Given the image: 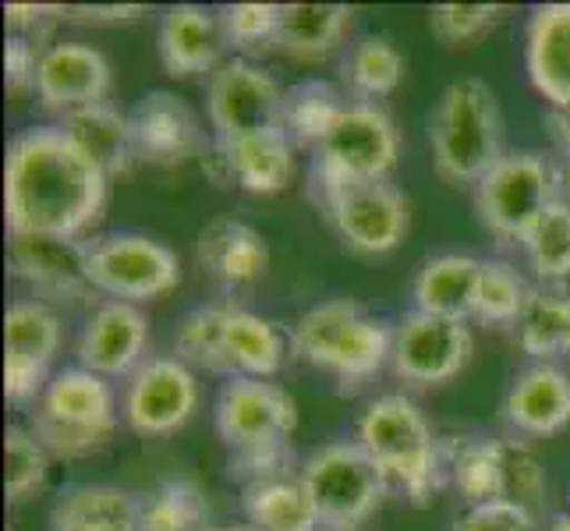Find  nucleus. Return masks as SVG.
Here are the masks:
<instances>
[{"label": "nucleus", "instance_id": "f257e3e1", "mask_svg": "<svg viewBox=\"0 0 570 531\" xmlns=\"http://www.w3.org/2000/svg\"><path fill=\"white\" fill-rule=\"evenodd\" d=\"M110 177L61 125H36L8 142L4 220L11 238H82L107 206Z\"/></svg>", "mask_w": 570, "mask_h": 531}, {"label": "nucleus", "instance_id": "f03ea898", "mask_svg": "<svg viewBox=\"0 0 570 531\" xmlns=\"http://www.w3.org/2000/svg\"><path fill=\"white\" fill-rule=\"evenodd\" d=\"M216 436L227 446L230 475L245 485L291 475V436L298 429V404L269 380H227L213 404Z\"/></svg>", "mask_w": 570, "mask_h": 531}, {"label": "nucleus", "instance_id": "7ed1b4c3", "mask_svg": "<svg viewBox=\"0 0 570 531\" xmlns=\"http://www.w3.org/2000/svg\"><path fill=\"white\" fill-rule=\"evenodd\" d=\"M355 443L380 468L386 485L411 503H429L443 485V454L422 407L407 393H383L358 419Z\"/></svg>", "mask_w": 570, "mask_h": 531}, {"label": "nucleus", "instance_id": "20e7f679", "mask_svg": "<svg viewBox=\"0 0 570 531\" xmlns=\"http://www.w3.org/2000/svg\"><path fill=\"white\" fill-rule=\"evenodd\" d=\"M432 167L446 185H479L503 160V117L482 78L450 82L429 117Z\"/></svg>", "mask_w": 570, "mask_h": 531}, {"label": "nucleus", "instance_id": "39448f33", "mask_svg": "<svg viewBox=\"0 0 570 531\" xmlns=\"http://www.w3.org/2000/svg\"><path fill=\"white\" fill-rule=\"evenodd\" d=\"M291 351L344 386L372 380L393 354V330L351 298H330L302 312L291 326Z\"/></svg>", "mask_w": 570, "mask_h": 531}, {"label": "nucleus", "instance_id": "423d86ee", "mask_svg": "<svg viewBox=\"0 0 570 531\" xmlns=\"http://www.w3.org/2000/svg\"><path fill=\"white\" fill-rule=\"evenodd\" d=\"M117 419H121V407H117L110 380L96 376L82 365H68L57 368L39 393L29 429L47 446L50 458L78 461L110 443Z\"/></svg>", "mask_w": 570, "mask_h": 531}, {"label": "nucleus", "instance_id": "0eeeda50", "mask_svg": "<svg viewBox=\"0 0 570 531\" xmlns=\"http://www.w3.org/2000/svg\"><path fill=\"white\" fill-rule=\"evenodd\" d=\"M397 153L401 135L376 104H347L341 121L312 156V195L362 181H386Z\"/></svg>", "mask_w": 570, "mask_h": 531}, {"label": "nucleus", "instance_id": "6e6552de", "mask_svg": "<svg viewBox=\"0 0 570 531\" xmlns=\"http://www.w3.org/2000/svg\"><path fill=\"white\" fill-rule=\"evenodd\" d=\"M553 199L557 167L539 153H507L475 185L479 220L503 245H521Z\"/></svg>", "mask_w": 570, "mask_h": 531}, {"label": "nucleus", "instance_id": "1a4fd4ad", "mask_svg": "<svg viewBox=\"0 0 570 531\" xmlns=\"http://www.w3.org/2000/svg\"><path fill=\"white\" fill-rule=\"evenodd\" d=\"M302 482L316 500L323 528H358L380 510L386 479L355 443H326L302 464Z\"/></svg>", "mask_w": 570, "mask_h": 531}, {"label": "nucleus", "instance_id": "9d476101", "mask_svg": "<svg viewBox=\"0 0 570 531\" xmlns=\"http://www.w3.org/2000/svg\"><path fill=\"white\" fill-rule=\"evenodd\" d=\"M92 291L110 294L114 302H153L181 284V263L174 248L146 234H104L89 242Z\"/></svg>", "mask_w": 570, "mask_h": 531}, {"label": "nucleus", "instance_id": "9b49d317", "mask_svg": "<svg viewBox=\"0 0 570 531\" xmlns=\"http://www.w3.org/2000/svg\"><path fill=\"white\" fill-rule=\"evenodd\" d=\"M284 89L277 78L245 57H230L209 75L206 110L216 142H242L252 135L284 128Z\"/></svg>", "mask_w": 570, "mask_h": 531}, {"label": "nucleus", "instance_id": "f8f14e48", "mask_svg": "<svg viewBox=\"0 0 570 531\" xmlns=\"http://www.w3.org/2000/svg\"><path fill=\"white\" fill-rule=\"evenodd\" d=\"M341 242L358 255H386L407 234V199L390 181H362L312 195Z\"/></svg>", "mask_w": 570, "mask_h": 531}, {"label": "nucleus", "instance_id": "ddd939ff", "mask_svg": "<svg viewBox=\"0 0 570 531\" xmlns=\"http://www.w3.org/2000/svg\"><path fill=\"white\" fill-rule=\"evenodd\" d=\"M199 411V383L181 358H146L131 372L121 397L125 425L135 436H174Z\"/></svg>", "mask_w": 570, "mask_h": 531}, {"label": "nucleus", "instance_id": "4468645a", "mask_svg": "<svg viewBox=\"0 0 570 531\" xmlns=\"http://www.w3.org/2000/svg\"><path fill=\"white\" fill-rule=\"evenodd\" d=\"M61 351V316L39 298H22L4 312V393L11 404H36L50 383Z\"/></svg>", "mask_w": 570, "mask_h": 531}, {"label": "nucleus", "instance_id": "2eb2a0df", "mask_svg": "<svg viewBox=\"0 0 570 531\" xmlns=\"http://www.w3.org/2000/svg\"><path fill=\"white\" fill-rule=\"evenodd\" d=\"M471 347L475 341H471L468 323L425 316V312L411 308L393 330L390 365L397 380L411 386H440L468 365Z\"/></svg>", "mask_w": 570, "mask_h": 531}, {"label": "nucleus", "instance_id": "dca6fc26", "mask_svg": "<svg viewBox=\"0 0 570 531\" xmlns=\"http://www.w3.org/2000/svg\"><path fill=\"white\" fill-rule=\"evenodd\" d=\"M149 347V323L139 305L107 302L86 319L78 333V365L96 372L104 380H128L135 368L146 362Z\"/></svg>", "mask_w": 570, "mask_h": 531}, {"label": "nucleus", "instance_id": "f3484780", "mask_svg": "<svg viewBox=\"0 0 570 531\" xmlns=\"http://www.w3.org/2000/svg\"><path fill=\"white\" fill-rule=\"evenodd\" d=\"M110 92V65L107 57L86 43H53L43 50L36 71L39 107L61 114V121L75 110L107 104Z\"/></svg>", "mask_w": 570, "mask_h": 531}, {"label": "nucleus", "instance_id": "a211bd4d", "mask_svg": "<svg viewBox=\"0 0 570 531\" xmlns=\"http://www.w3.org/2000/svg\"><path fill=\"white\" fill-rule=\"evenodd\" d=\"M131 117V135L139 160L153 167H181L191 156L206 153V135L199 117L174 92H149L142 96Z\"/></svg>", "mask_w": 570, "mask_h": 531}, {"label": "nucleus", "instance_id": "6ab92c4d", "mask_svg": "<svg viewBox=\"0 0 570 531\" xmlns=\"http://www.w3.org/2000/svg\"><path fill=\"white\" fill-rule=\"evenodd\" d=\"M11 269L39 302H78L92 291L89 245L78 238H11Z\"/></svg>", "mask_w": 570, "mask_h": 531}, {"label": "nucleus", "instance_id": "aec40b11", "mask_svg": "<svg viewBox=\"0 0 570 531\" xmlns=\"http://www.w3.org/2000/svg\"><path fill=\"white\" fill-rule=\"evenodd\" d=\"M227 43L220 14H213L199 4H174L160 18L156 32V50L167 75L191 78V75H213L220 68V50Z\"/></svg>", "mask_w": 570, "mask_h": 531}, {"label": "nucleus", "instance_id": "412c9836", "mask_svg": "<svg viewBox=\"0 0 570 531\" xmlns=\"http://www.w3.org/2000/svg\"><path fill=\"white\" fill-rule=\"evenodd\" d=\"M503 415L521 436H557L570 425V376L549 362L524 368L507 390Z\"/></svg>", "mask_w": 570, "mask_h": 531}, {"label": "nucleus", "instance_id": "4be33fe9", "mask_svg": "<svg viewBox=\"0 0 570 531\" xmlns=\"http://www.w3.org/2000/svg\"><path fill=\"white\" fill-rule=\"evenodd\" d=\"M482 277V259L464 252H443L422 263L411 281V308L425 316L468 323L475 316V294Z\"/></svg>", "mask_w": 570, "mask_h": 531}, {"label": "nucleus", "instance_id": "5701e85b", "mask_svg": "<svg viewBox=\"0 0 570 531\" xmlns=\"http://www.w3.org/2000/svg\"><path fill=\"white\" fill-rule=\"evenodd\" d=\"M199 263L227 287H248L269 269V245L238 216H216L199 230Z\"/></svg>", "mask_w": 570, "mask_h": 531}, {"label": "nucleus", "instance_id": "b1692460", "mask_svg": "<svg viewBox=\"0 0 570 531\" xmlns=\"http://www.w3.org/2000/svg\"><path fill=\"white\" fill-rule=\"evenodd\" d=\"M528 78L549 107H570V4H542L528 22Z\"/></svg>", "mask_w": 570, "mask_h": 531}, {"label": "nucleus", "instance_id": "393cba45", "mask_svg": "<svg viewBox=\"0 0 570 531\" xmlns=\"http://www.w3.org/2000/svg\"><path fill=\"white\" fill-rule=\"evenodd\" d=\"M291 337L284 330L259 316L227 302L224 319V358H227V380H273L287 362Z\"/></svg>", "mask_w": 570, "mask_h": 531}, {"label": "nucleus", "instance_id": "a878e982", "mask_svg": "<svg viewBox=\"0 0 570 531\" xmlns=\"http://www.w3.org/2000/svg\"><path fill=\"white\" fill-rule=\"evenodd\" d=\"M50 531H139V496L121 485H75L53 503Z\"/></svg>", "mask_w": 570, "mask_h": 531}, {"label": "nucleus", "instance_id": "bb28decb", "mask_svg": "<svg viewBox=\"0 0 570 531\" xmlns=\"http://www.w3.org/2000/svg\"><path fill=\"white\" fill-rule=\"evenodd\" d=\"M61 128L107 177L128 174L135 160H139V149H135V135H131V117L114 110L110 104L75 110L65 117Z\"/></svg>", "mask_w": 570, "mask_h": 531}, {"label": "nucleus", "instance_id": "cd10ccee", "mask_svg": "<svg viewBox=\"0 0 570 531\" xmlns=\"http://www.w3.org/2000/svg\"><path fill=\"white\" fill-rule=\"evenodd\" d=\"M230 181L245 188L248 195H277L294 177V142L284 128H273L263 135H252L242 142H220Z\"/></svg>", "mask_w": 570, "mask_h": 531}, {"label": "nucleus", "instance_id": "c85d7f7f", "mask_svg": "<svg viewBox=\"0 0 570 531\" xmlns=\"http://www.w3.org/2000/svg\"><path fill=\"white\" fill-rule=\"evenodd\" d=\"M245 524L259 531H320V510L302 475L263 479L242 489Z\"/></svg>", "mask_w": 570, "mask_h": 531}, {"label": "nucleus", "instance_id": "c756f323", "mask_svg": "<svg viewBox=\"0 0 570 531\" xmlns=\"http://www.w3.org/2000/svg\"><path fill=\"white\" fill-rule=\"evenodd\" d=\"M351 22L344 4H281L277 47L294 61H323L341 47Z\"/></svg>", "mask_w": 570, "mask_h": 531}, {"label": "nucleus", "instance_id": "7c9ffc66", "mask_svg": "<svg viewBox=\"0 0 570 531\" xmlns=\"http://www.w3.org/2000/svg\"><path fill=\"white\" fill-rule=\"evenodd\" d=\"M570 341V294L557 284H535L528 291L524 312L518 319V344L539 362L567 354Z\"/></svg>", "mask_w": 570, "mask_h": 531}, {"label": "nucleus", "instance_id": "2f4dec72", "mask_svg": "<svg viewBox=\"0 0 570 531\" xmlns=\"http://www.w3.org/2000/svg\"><path fill=\"white\" fill-rule=\"evenodd\" d=\"M347 110V100L323 78H308V82L294 86L284 96V131L294 146L320 149V142L330 135V128L341 121Z\"/></svg>", "mask_w": 570, "mask_h": 531}, {"label": "nucleus", "instance_id": "473e14b6", "mask_svg": "<svg viewBox=\"0 0 570 531\" xmlns=\"http://www.w3.org/2000/svg\"><path fill=\"white\" fill-rule=\"evenodd\" d=\"M209 500L199 482L167 479L139 500V531H206Z\"/></svg>", "mask_w": 570, "mask_h": 531}, {"label": "nucleus", "instance_id": "72a5a7b5", "mask_svg": "<svg viewBox=\"0 0 570 531\" xmlns=\"http://www.w3.org/2000/svg\"><path fill=\"white\" fill-rule=\"evenodd\" d=\"M341 75L347 89L358 96V104L380 100V96H390L401 86L404 53L393 47L386 36H365L344 53Z\"/></svg>", "mask_w": 570, "mask_h": 531}, {"label": "nucleus", "instance_id": "f704fd0d", "mask_svg": "<svg viewBox=\"0 0 570 531\" xmlns=\"http://www.w3.org/2000/svg\"><path fill=\"white\" fill-rule=\"evenodd\" d=\"M450 479L458 493L471 503H497L503 500V443L500 440H461L450 450Z\"/></svg>", "mask_w": 570, "mask_h": 531}, {"label": "nucleus", "instance_id": "c9c22d12", "mask_svg": "<svg viewBox=\"0 0 570 531\" xmlns=\"http://www.w3.org/2000/svg\"><path fill=\"white\" fill-rule=\"evenodd\" d=\"M528 266L535 269L539 284H560L570 277V203L557 199L542 209L532 230L521 242Z\"/></svg>", "mask_w": 570, "mask_h": 531}, {"label": "nucleus", "instance_id": "e433bc0d", "mask_svg": "<svg viewBox=\"0 0 570 531\" xmlns=\"http://www.w3.org/2000/svg\"><path fill=\"white\" fill-rule=\"evenodd\" d=\"M224 319L227 302L195 305L191 312H185V319L174 330V358H181L188 368H206L216 372V376H227Z\"/></svg>", "mask_w": 570, "mask_h": 531}, {"label": "nucleus", "instance_id": "4c0bfd02", "mask_svg": "<svg viewBox=\"0 0 570 531\" xmlns=\"http://www.w3.org/2000/svg\"><path fill=\"white\" fill-rule=\"evenodd\" d=\"M528 287L518 266L507 259H482V277H479V294H475V319L493 323V326H518Z\"/></svg>", "mask_w": 570, "mask_h": 531}, {"label": "nucleus", "instance_id": "58836bf2", "mask_svg": "<svg viewBox=\"0 0 570 531\" xmlns=\"http://www.w3.org/2000/svg\"><path fill=\"white\" fill-rule=\"evenodd\" d=\"M4 485H8V503H26L43 489L50 475V454L47 446L32 436V429L11 425L4 432Z\"/></svg>", "mask_w": 570, "mask_h": 531}, {"label": "nucleus", "instance_id": "ea45409f", "mask_svg": "<svg viewBox=\"0 0 570 531\" xmlns=\"http://www.w3.org/2000/svg\"><path fill=\"white\" fill-rule=\"evenodd\" d=\"M500 443H503V500L539 514L546 489H549L539 454L521 440H500Z\"/></svg>", "mask_w": 570, "mask_h": 531}, {"label": "nucleus", "instance_id": "a19ab883", "mask_svg": "<svg viewBox=\"0 0 570 531\" xmlns=\"http://www.w3.org/2000/svg\"><path fill=\"white\" fill-rule=\"evenodd\" d=\"M220 26H224L227 43L238 50L263 47L266 39L277 43L281 4H230L220 11Z\"/></svg>", "mask_w": 570, "mask_h": 531}, {"label": "nucleus", "instance_id": "79ce46f5", "mask_svg": "<svg viewBox=\"0 0 570 531\" xmlns=\"http://www.w3.org/2000/svg\"><path fill=\"white\" fill-rule=\"evenodd\" d=\"M500 11H503L500 4H440L429 11V26L443 43L458 47L493 29Z\"/></svg>", "mask_w": 570, "mask_h": 531}, {"label": "nucleus", "instance_id": "37998d69", "mask_svg": "<svg viewBox=\"0 0 570 531\" xmlns=\"http://www.w3.org/2000/svg\"><path fill=\"white\" fill-rule=\"evenodd\" d=\"M454 531H542L539 514L518 503H482V507H468V514L458 518Z\"/></svg>", "mask_w": 570, "mask_h": 531}, {"label": "nucleus", "instance_id": "c03bdc74", "mask_svg": "<svg viewBox=\"0 0 570 531\" xmlns=\"http://www.w3.org/2000/svg\"><path fill=\"white\" fill-rule=\"evenodd\" d=\"M43 53L36 50V43L22 32H11L8 43H4V78H8V89L11 92H26L36 89V71Z\"/></svg>", "mask_w": 570, "mask_h": 531}, {"label": "nucleus", "instance_id": "a18cd8bd", "mask_svg": "<svg viewBox=\"0 0 570 531\" xmlns=\"http://www.w3.org/2000/svg\"><path fill=\"white\" fill-rule=\"evenodd\" d=\"M146 8L131 4V8H78V18L86 22H131V18H142Z\"/></svg>", "mask_w": 570, "mask_h": 531}, {"label": "nucleus", "instance_id": "49530a36", "mask_svg": "<svg viewBox=\"0 0 570 531\" xmlns=\"http://www.w3.org/2000/svg\"><path fill=\"white\" fill-rule=\"evenodd\" d=\"M546 121H549V131H553L560 156H570V107H549Z\"/></svg>", "mask_w": 570, "mask_h": 531}, {"label": "nucleus", "instance_id": "de8ad7c7", "mask_svg": "<svg viewBox=\"0 0 570 531\" xmlns=\"http://www.w3.org/2000/svg\"><path fill=\"white\" fill-rule=\"evenodd\" d=\"M553 167H557V191H560V199L570 203V156H560Z\"/></svg>", "mask_w": 570, "mask_h": 531}, {"label": "nucleus", "instance_id": "09e8293b", "mask_svg": "<svg viewBox=\"0 0 570 531\" xmlns=\"http://www.w3.org/2000/svg\"><path fill=\"white\" fill-rule=\"evenodd\" d=\"M546 531H570V514H557L553 521L546 524Z\"/></svg>", "mask_w": 570, "mask_h": 531}, {"label": "nucleus", "instance_id": "8fccbe9b", "mask_svg": "<svg viewBox=\"0 0 570 531\" xmlns=\"http://www.w3.org/2000/svg\"><path fill=\"white\" fill-rule=\"evenodd\" d=\"M206 531H259V528H252V524H209Z\"/></svg>", "mask_w": 570, "mask_h": 531}, {"label": "nucleus", "instance_id": "3c124183", "mask_svg": "<svg viewBox=\"0 0 570 531\" xmlns=\"http://www.w3.org/2000/svg\"><path fill=\"white\" fill-rule=\"evenodd\" d=\"M323 531H358V528H323Z\"/></svg>", "mask_w": 570, "mask_h": 531}, {"label": "nucleus", "instance_id": "603ef678", "mask_svg": "<svg viewBox=\"0 0 570 531\" xmlns=\"http://www.w3.org/2000/svg\"><path fill=\"white\" fill-rule=\"evenodd\" d=\"M567 358H570V341H567Z\"/></svg>", "mask_w": 570, "mask_h": 531}]
</instances>
